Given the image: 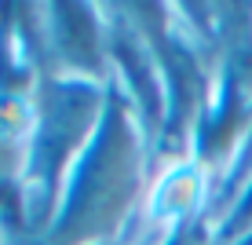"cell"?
<instances>
[{"label":"cell","mask_w":252,"mask_h":245,"mask_svg":"<svg viewBox=\"0 0 252 245\" xmlns=\"http://www.w3.org/2000/svg\"><path fill=\"white\" fill-rule=\"evenodd\" d=\"M194 194H197V179L190 169H179L176 176H168L161 183V190L154 194V212H168V205H176V212H187L194 205Z\"/></svg>","instance_id":"obj_1"}]
</instances>
